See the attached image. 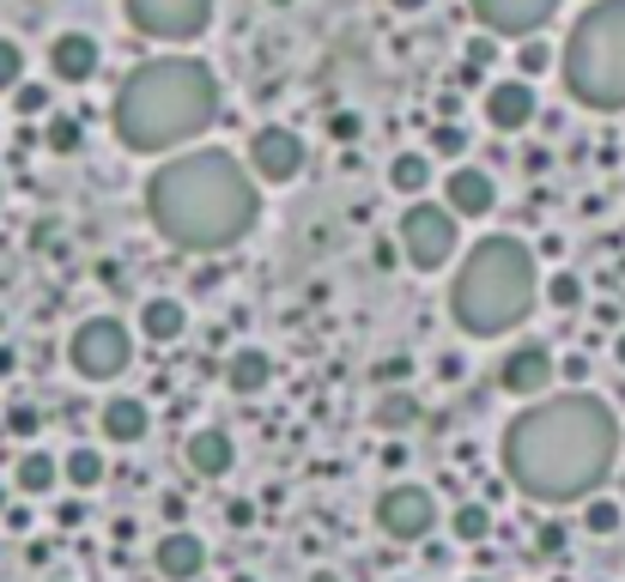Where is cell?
<instances>
[{
  "label": "cell",
  "mask_w": 625,
  "mask_h": 582,
  "mask_svg": "<svg viewBox=\"0 0 625 582\" xmlns=\"http://www.w3.org/2000/svg\"><path fill=\"white\" fill-rule=\"evenodd\" d=\"M504 479L534 504H583L607 486L620 461V419L595 395H553V401L522 407L498 443Z\"/></svg>",
  "instance_id": "cell-1"
},
{
  "label": "cell",
  "mask_w": 625,
  "mask_h": 582,
  "mask_svg": "<svg viewBox=\"0 0 625 582\" xmlns=\"http://www.w3.org/2000/svg\"><path fill=\"white\" fill-rule=\"evenodd\" d=\"M146 213H152V231L164 243H177L183 255H219V249H237L255 231L261 194L249 164H237L219 146H201V152H183L152 170Z\"/></svg>",
  "instance_id": "cell-2"
},
{
  "label": "cell",
  "mask_w": 625,
  "mask_h": 582,
  "mask_svg": "<svg viewBox=\"0 0 625 582\" xmlns=\"http://www.w3.org/2000/svg\"><path fill=\"white\" fill-rule=\"evenodd\" d=\"M110 122L128 152H170L183 140H201L219 122V79L189 55L146 61L122 79Z\"/></svg>",
  "instance_id": "cell-3"
},
{
  "label": "cell",
  "mask_w": 625,
  "mask_h": 582,
  "mask_svg": "<svg viewBox=\"0 0 625 582\" xmlns=\"http://www.w3.org/2000/svg\"><path fill=\"white\" fill-rule=\"evenodd\" d=\"M534 298H541V267H534V249L522 237L498 231L462 255L456 285H450V316H456L462 334L492 340L510 328L529 322Z\"/></svg>",
  "instance_id": "cell-4"
},
{
  "label": "cell",
  "mask_w": 625,
  "mask_h": 582,
  "mask_svg": "<svg viewBox=\"0 0 625 582\" xmlns=\"http://www.w3.org/2000/svg\"><path fill=\"white\" fill-rule=\"evenodd\" d=\"M565 91L589 110H625V0H595L559 55Z\"/></svg>",
  "instance_id": "cell-5"
},
{
  "label": "cell",
  "mask_w": 625,
  "mask_h": 582,
  "mask_svg": "<svg viewBox=\"0 0 625 582\" xmlns=\"http://www.w3.org/2000/svg\"><path fill=\"white\" fill-rule=\"evenodd\" d=\"M395 243H401V261H407V267H419V273L450 267V261H456V249H462L456 213L443 207V201H413V207L401 213Z\"/></svg>",
  "instance_id": "cell-6"
},
{
  "label": "cell",
  "mask_w": 625,
  "mask_h": 582,
  "mask_svg": "<svg viewBox=\"0 0 625 582\" xmlns=\"http://www.w3.org/2000/svg\"><path fill=\"white\" fill-rule=\"evenodd\" d=\"M67 358H73V370L86 376V383H116L134 358V334L116 316H86V322L73 328V340H67Z\"/></svg>",
  "instance_id": "cell-7"
},
{
  "label": "cell",
  "mask_w": 625,
  "mask_h": 582,
  "mask_svg": "<svg viewBox=\"0 0 625 582\" xmlns=\"http://www.w3.org/2000/svg\"><path fill=\"white\" fill-rule=\"evenodd\" d=\"M122 13L140 37L158 43H189L213 25V0H122Z\"/></svg>",
  "instance_id": "cell-8"
},
{
  "label": "cell",
  "mask_w": 625,
  "mask_h": 582,
  "mask_svg": "<svg viewBox=\"0 0 625 582\" xmlns=\"http://www.w3.org/2000/svg\"><path fill=\"white\" fill-rule=\"evenodd\" d=\"M377 528L401 546L425 540V534L438 528V498H431L425 486H389V492L377 498Z\"/></svg>",
  "instance_id": "cell-9"
},
{
  "label": "cell",
  "mask_w": 625,
  "mask_h": 582,
  "mask_svg": "<svg viewBox=\"0 0 625 582\" xmlns=\"http://www.w3.org/2000/svg\"><path fill=\"white\" fill-rule=\"evenodd\" d=\"M553 376H559V358H553L541 340H522V346H510L504 358H498V388L516 395V401H541L553 388Z\"/></svg>",
  "instance_id": "cell-10"
},
{
  "label": "cell",
  "mask_w": 625,
  "mask_h": 582,
  "mask_svg": "<svg viewBox=\"0 0 625 582\" xmlns=\"http://www.w3.org/2000/svg\"><path fill=\"white\" fill-rule=\"evenodd\" d=\"M304 170V140L292 128H280V122H268V128H255V140H249V176L261 182H292Z\"/></svg>",
  "instance_id": "cell-11"
},
{
  "label": "cell",
  "mask_w": 625,
  "mask_h": 582,
  "mask_svg": "<svg viewBox=\"0 0 625 582\" xmlns=\"http://www.w3.org/2000/svg\"><path fill=\"white\" fill-rule=\"evenodd\" d=\"M468 7L486 25V37H534L559 13V0H468Z\"/></svg>",
  "instance_id": "cell-12"
},
{
  "label": "cell",
  "mask_w": 625,
  "mask_h": 582,
  "mask_svg": "<svg viewBox=\"0 0 625 582\" xmlns=\"http://www.w3.org/2000/svg\"><path fill=\"white\" fill-rule=\"evenodd\" d=\"M443 207L456 213V219H486V213L498 207V182H492V170L456 164V170H450V182H443Z\"/></svg>",
  "instance_id": "cell-13"
},
{
  "label": "cell",
  "mask_w": 625,
  "mask_h": 582,
  "mask_svg": "<svg viewBox=\"0 0 625 582\" xmlns=\"http://www.w3.org/2000/svg\"><path fill=\"white\" fill-rule=\"evenodd\" d=\"M534 116H541V98H534L529 79H498V85H486V122H492L498 134H522Z\"/></svg>",
  "instance_id": "cell-14"
},
{
  "label": "cell",
  "mask_w": 625,
  "mask_h": 582,
  "mask_svg": "<svg viewBox=\"0 0 625 582\" xmlns=\"http://www.w3.org/2000/svg\"><path fill=\"white\" fill-rule=\"evenodd\" d=\"M152 564H158L164 582H201V570H207V540L189 534V528H170L164 540H158Z\"/></svg>",
  "instance_id": "cell-15"
},
{
  "label": "cell",
  "mask_w": 625,
  "mask_h": 582,
  "mask_svg": "<svg viewBox=\"0 0 625 582\" xmlns=\"http://www.w3.org/2000/svg\"><path fill=\"white\" fill-rule=\"evenodd\" d=\"M183 461H189V473H195V479H225V473H231V461H237V443H231V431H219V425H201L195 437L183 443Z\"/></svg>",
  "instance_id": "cell-16"
},
{
  "label": "cell",
  "mask_w": 625,
  "mask_h": 582,
  "mask_svg": "<svg viewBox=\"0 0 625 582\" xmlns=\"http://www.w3.org/2000/svg\"><path fill=\"white\" fill-rule=\"evenodd\" d=\"M98 61H104V49H98V37H86V31H61V37L49 43V67L67 85H86V79L98 73Z\"/></svg>",
  "instance_id": "cell-17"
},
{
  "label": "cell",
  "mask_w": 625,
  "mask_h": 582,
  "mask_svg": "<svg viewBox=\"0 0 625 582\" xmlns=\"http://www.w3.org/2000/svg\"><path fill=\"white\" fill-rule=\"evenodd\" d=\"M98 425H104V437L110 443H122V449H134V443L152 431V413H146V401L140 395H110L104 401V413H98Z\"/></svg>",
  "instance_id": "cell-18"
},
{
  "label": "cell",
  "mask_w": 625,
  "mask_h": 582,
  "mask_svg": "<svg viewBox=\"0 0 625 582\" xmlns=\"http://www.w3.org/2000/svg\"><path fill=\"white\" fill-rule=\"evenodd\" d=\"M268 383H274V358L261 346H237L231 358H225V388H231V395H261Z\"/></svg>",
  "instance_id": "cell-19"
},
{
  "label": "cell",
  "mask_w": 625,
  "mask_h": 582,
  "mask_svg": "<svg viewBox=\"0 0 625 582\" xmlns=\"http://www.w3.org/2000/svg\"><path fill=\"white\" fill-rule=\"evenodd\" d=\"M140 334H146V340H158V346L183 340V334H189V310H183V298H146V304H140Z\"/></svg>",
  "instance_id": "cell-20"
},
{
  "label": "cell",
  "mask_w": 625,
  "mask_h": 582,
  "mask_svg": "<svg viewBox=\"0 0 625 582\" xmlns=\"http://www.w3.org/2000/svg\"><path fill=\"white\" fill-rule=\"evenodd\" d=\"M55 479H61V461H55V455H43V449L19 455V467H13V486H19V492L43 498V492H55Z\"/></svg>",
  "instance_id": "cell-21"
},
{
  "label": "cell",
  "mask_w": 625,
  "mask_h": 582,
  "mask_svg": "<svg viewBox=\"0 0 625 582\" xmlns=\"http://www.w3.org/2000/svg\"><path fill=\"white\" fill-rule=\"evenodd\" d=\"M104 455L98 449H86V443H79V449H67V461H61V479L67 486H79V492H92V486H104Z\"/></svg>",
  "instance_id": "cell-22"
},
{
  "label": "cell",
  "mask_w": 625,
  "mask_h": 582,
  "mask_svg": "<svg viewBox=\"0 0 625 582\" xmlns=\"http://www.w3.org/2000/svg\"><path fill=\"white\" fill-rule=\"evenodd\" d=\"M389 182H395L401 194H425V189H431V152H401V158L389 164Z\"/></svg>",
  "instance_id": "cell-23"
},
{
  "label": "cell",
  "mask_w": 625,
  "mask_h": 582,
  "mask_svg": "<svg viewBox=\"0 0 625 582\" xmlns=\"http://www.w3.org/2000/svg\"><path fill=\"white\" fill-rule=\"evenodd\" d=\"M413 419H419V395H407V388H389V395L377 401V425L383 431H407Z\"/></svg>",
  "instance_id": "cell-24"
},
{
  "label": "cell",
  "mask_w": 625,
  "mask_h": 582,
  "mask_svg": "<svg viewBox=\"0 0 625 582\" xmlns=\"http://www.w3.org/2000/svg\"><path fill=\"white\" fill-rule=\"evenodd\" d=\"M450 534H456V540H468V546L492 540V510H486V504H456V516H450Z\"/></svg>",
  "instance_id": "cell-25"
},
{
  "label": "cell",
  "mask_w": 625,
  "mask_h": 582,
  "mask_svg": "<svg viewBox=\"0 0 625 582\" xmlns=\"http://www.w3.org/2000/svg\"><path fill=\"white\" fill-rule=\"evenodd\" d=\"M620 522L625 516H620V504H613V498H601V492L583 498V528L589 534H601V540H607V534H620Z\"/></svg>",
  "instance_id": "cell-26"
},
{
  "label": "cell",
  "mask_w": 625,
  "mask_h": 582,
  "mask_svg": "<svg viewBox=\"0 0 625 582\" xmlns=\"http://www.w3.org/2000/svg\"><path fill=\"white\" fill-rule=\"evenodd\" d=\"M547 67H553V43L522 37V49H516V79H534V73H547Z\"/></svg>",
  "instance_id": "cell-27"
},
{
  "label": "cell",
  "mask_w": 625,
  "mask_h": 582,
  "mask_svg": "<svg viewBox=\"0 0 625 582\" xmlns=\"http://www.w3.org/2000/svg\"><path fill=\"white\" fill-rule=\"evenodd\" d=\"M541 292H547L553 310H577V304H583V279H577V273H553Z\"/></svg>",
  "instance_id": "cell-28"
},
{
  "label": "cell",
  "mask_w": 625,
  "mask_h": 582,
  "mask_svg": "<svg viewBox=\"0 0 625 582\" xmlns=\"http://www.w3.org/2000/svg\"><path fill=\"white\" fill-rule=\"evenodd\" d=\"M425 152H438V158H462V152H468V134H462L456 122H438V128L425 134Z\"/></svg>",
  "instance_id": "cell-29"
},
{
  "label": "cell",
  "mask_w": 625,
  "mask_h": 582,
  "mask_svg": "<svg viewBox=\"0 0 625 582\" xmlns=\"http://www.w3.org/2000/svg\"><path fill=\"white\" fill-rule=\"evenodd\" d=\"M19 79H25V49L13 37H0V91H13Z\"/></svg>",
  "instance_id": "cell-30"
},
{
  "label": "cell",
  "mask_w": 625,
  "mask_h": 582,
  "mask_svg": "<svg viewBox=\"0 0 625 582\" xmlns=\"http://www.w3.org/2000/svg\"><path fill=\"white\" fill-rule=\"evenodd\" d=\"M79 140H86V128H79L73 116H55V122H49V152L67 158V152H79Z\"/></svg>",
  "instance_id": "cell-31"
},
{
  "label": "cell",
  "mask_w": 625,
  "mask_h": 582,
  "mask_svg": "<svg viewBox=\"0 0 625 582\" xmlns=\"http://www.w3.org/2000/svg\"><path fill=\"white\" fill-rule=\"evenodd\" d=\"M13 110H19V116H43V110H49V85H25V79H19V85H13Z\"/></svg>",
  "instance_id": "cell-32"
},
{
  "label": "cell",
  "mask_w": 625,
  "mask_h": 582,
  "mask_svg": "<svg viewBox=\"0 0 625 582\" xmlns=\"http://www.w3.org/2000/svg\"><path fill=\"white\" fill-rule=\"evenodd\" d=\"M492 55H498L492 37H474V43H468V67H474V73H486V67H492Z\"/></svg>",
  "instance_id": "cell-33"
},
{
  "label": "cell",
  "mask_w": 625,
  "mask_h": 582,
  "mask_svg": "<svg viewBox=\"0 0 625 582\" xmlns=\"http://www.w3.org/2000/svg\"><path fill=\"white\" fill-rule=\"evenodd\" d=\"M559 376H565V383H571V388H583V383H589V358H583V352H571V358H559Z\"/></svg>",
  "instance_id": "cell-34"
},
{
  "label": "cell",
  "mask_w": 625,
  "mask_h": 582,
  "mask_svg": "<svg viewBox=\"0 0 625 582\" xmlns=\"http://www.w3.org/2000/svg\"><path fill=\"white\" fill-rule=\"evenodd\" d=\"M534 546H541V552H565V522H541V540H534Z\"/></svg>",
  "instance_id": "cell-35"
},
{
  "label": "cell",
  "mask_w": 625,
  "mask_h": 582,
  "mask_svg": "<svg viewBox=\"0 0 625 582\" xmlns=\"http://www.w3.org/2000/svg\"><path fill=\"white\" fill-rule=\"evenodd\" d=\"M225 522H231V528H249V522H255V504H249V498H231V504H225Z\"/></svg>",
  "instance_id": "cell-36"
},
{
  "label": "cell",
  "mask_w": 625,
  "mask_h": 582,
  "mask_svg": "<svg viewBox=\"0 0 625 582\" xmlns=\"http://www.w3.org/2000/svg\"><path fill=\"white\" fill-rule=\"evenodd\" d=\"M328 134H334V140H359V116H352V110H340V116L328 122Z\"/></svg>",
  "instance_id": "cell-37"
},
{
  "label": "cell",
  "mask_w": 625,
  "mask_h": 582,
  "mask_svg": "<svg viewBox=\"0 0 625 582\" xmlns=\"http://www.w3.org/2000/svg\"><path fill=\"white\" fill-rule=\"evenodd\" d=\"M7 425H13L19 437H31V431H37V413H31V407H13V413H7Z\"/></svg>",
  "instance_id": "cell-38"
},
{
  "label": "cell",
  "mask_w": 625,
  "mask_h": 582,
  "mask_svg": "<svg viewBox=\"0 0 625 582\" xmlns=\"http://www.w3.org/2000/svg\"><path fill=\"white\" fill-rule=\"evenodd\" d=\"M371 261H377V267H395V261H401V243H383L377 237V243H371Z\"/></svg>",
  "instance_id": "cell-39"
},
{
  "label": "cell",
  "mask_w": 625,
  "mask_h": 582,
  "mask_svg": "<svg viewBox=\"0 0 625 582\" xmlns=\"http://www.w3.org/2000/svg\"><path fill=\"white\" fill-rule=\"evenodd\" d=\"M438 116H443V122L462 116V98H456V91H443V98H438Z\"/></svg>",
  "instance_id": "cell-40"
},
{
  "label": "cell",
  "mask_w": 625,
  "mask_h": 582,
  "mask_svg": "<svg viewBox=\"0 0 625 582\" xmlns=\"http://www.w3.org/2000/svg\"><path fill=\"white\" fill-rule=\"evenodd\" d=\"M395 13H425V0H389Z\"/></svg>",
  "instance_id": "cell-41"
},
{
  "label": "cell",
  "mask_w": 625,
  "mask_h": 582,
  "mask_svg": "<svg viewBox=\"0 0 625 582\" xmlns=\"http://www.w3.org/2000/svg\"><path fill=\"white\" fill-rule=\"evenodd\" d=\"M310 582H340V577H334V570H310Z\"/></svg>",
  "instance_id": "cell-42"
},
{
  "label": "cell",
  "mask_w": 625,
  "mask_h": 582,
  "mask_svg": "<svg viewBox=\"0 0 625 582\" xmlns=\"http://www.w3.org/2000/svg\"><path fill=\"white\" fill-rule=\"evenodd\" d=\"M613 358H620V364H625V334H620V340H613Z\"/></svg>",
  "instance_id": "cell-43"
},
{
  "label": "cell",
  "mask_w": 625,
  "mask_h": 582,
  "mask_svg": "<svg viewBox=\"0 0 625 582\" xmlns=\"http://www.w3.org/2000/svg\"><path fill=\"white\" fill-rule=\"evenodd\" d=\"M7 510H13V504H7V486H0V516H7Z\"/></svg>",
  "instance_id": "cell-44"
},
{
  "label": "cell",
  "mask_w": 625,
  "mask_h": 582,
  "mask_svg": "<svg viewBox=\"0 0 625 582\" xmlns=\"http://www.w3.org/2000/svg\"><path fill=\"white\" fill-rule=\"evenodd\" d=\"M231 582H255V577H231Z\"/></svg>",
  "instance_id": "cell-45"
},
{
  "label": "cell",
  "mask_w": 625,
  "mask_h": 582,
  "mask_svg": "<svg viewBox=\"0 0 625 582\" xmlns=\"http://www.w3.org/2000/svg\"><path fill=\"white\" fill-rule=\"evenodd\" d=\"M468 582H492V577H468Z\"/></svg>",
  "instance_id": "cell-46"
},
{
  "label": "cell",
  "mask_w": 625,
  "mask_h": 582,
  "mask_svg": "<svg viewBox=\"0 0 625 582\" xmlns=\"http://www.w3.org/2000/svg\"><path fill=\"white\" fill-rule=\"evenodd\" d=\"M274 7H292V0H274Z\"/></svg>",
  "instance_id": "cell-47"
},
{
  "label": "cell",
  "mask_w": 625,
  "mask_h": 582,
  "mask_svg": "<svg viewBox=\"0 0 625 582\" xmlns=\"http://www.w3.org/2000/svg\"><path fill=\"white\" fill-rule=\"evenodd\" d=\"M620 492H625V473H620Z\"/></svg>",
  "instance_id": "cell-48"
},
{
  "label": "cell",
  "mask_w": 625,
  "mask_h": 582,
  "mask_svg": "<svg viewBox=\"0 0 625 582\" xmlns=\"http://www.w3.org/2000/svg\"><path fill=\"white\" fill-rule=\"evenodd\" d=\"M0 328H7V316H0Z\"/></svg>",
  "instance_id": "cell-49"
}]
</instances>
